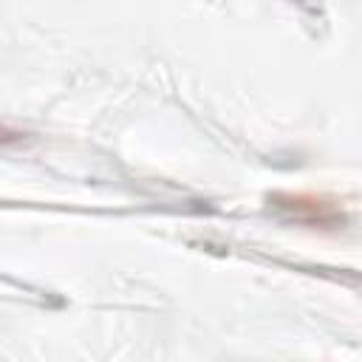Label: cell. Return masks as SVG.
<instances>
[{
  "instance_id": "6da1fadb",
  "label": "cell",
  "mask_w": 362,
  "mask_h": 362,
  "mask_svg": "<svg viewBox=\"0 0 362 362\" xmlns=\"http://www.w3.org/2000/svg\"><path fill=\"white\" fill-rule=\"evenodd\" d=\"M274 204L286 209L294 221L308 226H337L345 221V215L334 204H325L322 198L314 195H274Z\"/></svg>"
}]
</instances>
